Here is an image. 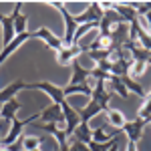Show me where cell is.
I'll return each instance as SVG.
<instances>
[{
  "label": "cell",
  "mask_w": 151,
  "mask_h": 151,
  "mask_svg": "<svg viewBox=\"0 0 151 151\" xmlns=\"http://www.w3.org/2000/svg\"><path fill=\"white\" fill-rule=\"evenodd\" d=\"M145 127H147V123L135 117L133 121H125V125L121 127V133H125L131 143H137V141L141 139V135H143Z\"/></svg>",
  "instance_id": "cell-7"
},
{
  "label": "cell",
  "mask_w": 151,
  "mask_h": 151,
  "mask_svg": "<svg viewBox=\"0 0 151 151\" xmlns=\"http://www.w3.org/2000/svg\"><path fill=\"white\" fill-rule=\"evenodd\" d=\"M48 4L55 6V8L60 12L63 20H65V38H63V45H65V47H73V36H75V32H77V28H79V24H77V20H75V14L67 10L63 2L52 0V2H48Z\"/></svg>",
  "instance_id": "cell-1"
},
{
  "label": "cell",
  "mask_w": 151,
  "mask_h": 151,
  "mask_svg": "<svg viewBox=\"0 0 151 151\" xmlns=\"http://www.w3.org/2000/svg\"><path fill=\"white\" fill-rule=\"evenodd\" d=\"M0 28H2V47L10 45L16 38L14 32V16L12 14H0Z\"/></svg>",
  "instance_id": "cell-9"
},
{
  "label": "cell",
  "mask_w": 151,
  "mask_h": 151,
  "mask_svg": "<svg viewBox=\"0 0 151 151\" xmlns=\"http://www.w3.org/2000/svg\"><path fill=\"white\" fill-rule=\"evenodd\" d=\"M107 89L111 91L113 95H117V97H121L123 101H127L129 99V93H127V89H125V85H123V81L119 79V77H109V81H107Z\"/></svg>",
  "instance_id": "cell-16"
},
{
  "label": "cell",
  "mask_w": 151,
  "mask_h": 151,
  "mask_svg": "<svg viewBox=\"0 0 151 151\" xmlns=\"http://www.w3.org/2000/svg\"><path fill=\"white\" fill-rule=\"evenodd\" d=\"M127 151H139V149H137V143H131V141H129V145H127Z\"/></svg>",
  "instance_id": "cell-26"
},
{
  "label": "cell",
  "mask_w": 151,
  "mask_h": 151,
  "mask_svg": "<svg viewBox=\"0 0 151 151\" xmlns=\"http://www.w3.org/2000/svg\"><path fill=\"white\" fill-rule=\"evenodd\" d=\"M147 97H149V99H151V91H149V93H147Z\"/></svg>",
  "instance_id": "cell-29"
},
{
  "label": "cell",
  "mask_w": 151,
  "mask_h": 151,
  "mask_svg": "<svg viewBox=\"0 0 151 151\" xmlns=\"http://www.w3.org/2000/svg\"><path fill=\"white\" fill-rule=\"evenodd\" d=\"M129 8H133L137 16H145L147 12H151V2H127Z\"/></svg>",
  "instance_id": "cell-22"
},
{
  "label": "cell",
  "mask_w": 151,
  "mask_h": 151,
  "mask_svg": "<svg viewBox=\"0 0 151 151\" xmlns=\"http://www.w3.org/2000/svg\"><path fill=\"white\" fill-rule=\"evenodd\" d=\"M20 109H22V103L14 97V99H10L8 103L2 105V109H0V119L6 121V123H12V121L16 119V115H18Z\"/></svg>",
  "instance_id": "cell-11"
},
{
  "label": "cell",
  "mask_w": 151,
  "mask_h": 151,
  "mask_svg": "<svg viewBox=\"0 0 151 151\" xmlns=\"http://www.w3.org/2000/svg\"><path fill=\"white\" fill-rule=\"evenodd\" d=\"M38 121V113L32 117H28V119H14L10 123V129H8V133L4 135V139H2V147H8L12 143H16V141L20 139V135H22V129L28 125V123H35Z\"/></svg>",
  "instance_id": "cell-4"
},
{
  "label": "cell",
  "mask_w": 151,
  "mask_h": 151,
  "mask_svg": "<svg viewBox=\"0 0 151 151\" xmlns=\"http://www.w3.org/2000/svg\"><path fill=\"white\" fill-rule=\"evenodd\" d=\"M107 151H119V143H115V145H113L111 149H107Z\"/></svg>",
  "instance_id": "cell-27"
},
{
  "label": "cell",
  "mask_w": 151,
  "mask_h": 151,
  "mask_svg": "<svg viewBox=\"0 0 151 151\" xmlns=\"http://www.w3.org/2000/svg\"><path fill=\"white\" fill-rule=\"evenodd\" d=\"M70 137H73L75 141H81V143H85V145H89V143L93 141V129H91L89 123H81L79 127L73 131Z\"/></svg>",
  "instance_id": "cell-15"
},
{
  "label": "cell",
  "mask_w": 151,
  "mask_h": 151,
  "mask_svg": "<svg viewBox=\"0 0 151 151\" xmlns=\"http://www.w3.org/2000/svg\"><path fill=\"white\" fill-rule=\"evenodd\" d=\"M0 151H6V149H4V147H2V149H0Z\"/></svg>",
  "instance_id": "cell-30"
},
{
  "label": "cell",
  "mask_w": 151,
  "mask_h": 151,
  "mask_svg": "<svg viewBox=\"0 0 151 151\" xmlns=\"http://www.w3.org/2000/svg\"><path fill=\"white\" fill-rule=\"evenodd\" d=\"M149 127H151V125H149Z\"/></svg>",
  "instance_id": "cell-31"
},
{
  "label": "cell",
  "mask_w": 151,
  "mask_h": 151,
  "mask_svg": "<svg viewBox=\"0 0 151 151\" xmlns=\"http://www.w3.org/2000/svg\"><path fill=\"white\" fill-rule=\"evenodd\" d=\"M105 115H107V125H113L115 129H121L125 125V121H127L125 115H123L119 109H111V107H109V109L105 111Z\"/></svg>",
  "instance_id": "cell-18"
},
{
  "label": "cell",
  "mask_w": 151,
  "mask_h": 151,
  "mask_svg": "<svg viewBox=\"0 0 151 151\" xmlns=\"http://www.w3.org/2000/svg\"><path fill=\"white\" fill-rule=\"evenodd\" d=\"M149 65H151V57H149V58H147V67H149Z\"/></svg>",
  "instance_id": "cell-28"
},
{
  "label": "cell",
  "mask_w": 151,
  "mask_h": 151,
  "mask_svg": "<svg viewBox=\"0 0 151 151\" xmlns=\"http://www.w3.org/2000/svg\"><path fill=\"white\" fill-rule=\"evenodd\" d=\"M81 55H83V50H81L79 45H73V47H65V45H63V48L57 52V63L60 67H69V65H73Z\"/></svg>",
  "instance_id": "cell-8"
},
{
  "label": "cell",
  "mask_w": 151,
  "mask_h": 151,
  "mask_svg": "<svg viewBox=\"0 0 151 151\" xmlns=\"http://www.w3.org/2000/svg\"><path fill=\"white\" fill-rule=\"evenodd\" d=\"M20 91H26V83L24 81H14V83H10V85H6V87L0 91V109H2L4 103H8L10 99H14Z\"/></svg>",
  "instance_id": "cell-12"
},
{
  "label": "cell",
  "mask_w": 151,
  "mask_h": 151,
  "mask_svg": "<svg viewBox=\"0 0 151 151\" xmlns=\"http://www.w3.org/2000/svg\"><path fill=\"white\" fill-rule=\"evenodd\" d=\"M28 38H30V40H42V42H45L48 48H52L55 52H58V50L63 48V38H58L50 28H47V26H40V28H36L32 32H28Z\"/></svg>",
  "instance_id": "cell-3"
},
{
  "label": "cell",
  "mask_w": 151,
  "mask_h": 151,
  "mask_svg": "<svg viewBox=\"0 0 151 151\" xmlns=\"http://www.w3.org/2000/svg\"><path fill=\"white\" fill-rule=\"evenodd\" d=\"M99 113H105V109L101 107V105L97 103V101H93V99H89V103H87V107H83L81 111H79V117H81V123H91V119L93 117H97Z\"/></svg>",
  "instance_id": "cell-13"
},
{
  "label": "cell",
  "mask_w": 151,
  "mask_h": 151,
  "mask_svg": "<svg viewBox=\"0 0 151 151\" xmlns=\"http://www.w3.org/2000/svg\"><path fill=\"white\" fill-rule=\"evenodd\" d=\"M91 79V69H83L81 63L75 60L73 63V77H70L69 85H81V83H87Z\"/></svg>",
  "instance_id": "cell-14"
},
{
  "label": "cell",
  "mask_w": 151,
  "mask_h": 151,
  "mask_svg": "<svg viewBox=\"0 0 151 151\" xmlns=\"http://www.w3.org/2000/svg\"><path fill=\"white\" fill-rule=\"evenodd\" d=\"M38 121L42 123V125H65V117H63V109H60V105H55L50 103L47 107H42L40 109V113H38Z\"/></svg>",
  "instance_id": "cell-5"
},
{
  "label": "cell",
  "mask_w": 151,
  "mask_h": 151,
  "mask_svg": "<svg viewBox=\"0 0 151 151\" xmlns=\"http://www.w3.org/2000/svg\"><path fill=\"white\" fill-rule=\"evenodd\" d=\"M26 91H42V93L47 95L55 105H63L65 101H67V97H65V93H63V89L57 87V85H52V83H48V81L26 83Z\"/></svg>",
  "instance_id": "cell-2"
},
{
  "label": "cell",
  "mask_w": 151,
  "mask_h": 151,
  "mask_svg": "<svg viewBox=\"0 0 151 151\" xmlns=\"http://www.w3.org/2000/svg\"><path fill=\"white\" fill-rule=\"evenodd\" d=\"M69 151H91L89 149V145H85V143H81V141H70V145H69Z\"/></svg>",
  "instance_id": "cell-24"
},
{
  "label": "cell",
  "mask_w": 151,
  "mask_h": 151,
  "mask_svg": "<svg viewBox=\"0 0 151 151\" xmlns=\"http://www.w3.org/2000/svg\"><path fill=\"white\" fill-rule=\"evenodd\" d=\"M143 20H145V24H147V32L151 35V12H147V14L143 16Z\"/></svg>",
  "instance_id": "cell-25"
},
{
  "label": "cell",
  "mask_w": 151,
  "mask_h": 151,
  "mask_svg": "<svg viewBox=\"0 0 151 151\" xmlns=\"http://www.w3.org/2000/svg\"><path fill=\"white\" fill-rule=\"evenodd\" d=\"M10 14L14 16V32H16V36L26 35L28 32V18H26V14H22V2H16V6Z\"/></svg>",
  "instance_id": "cell-10"
},
{
  "label": "cell",
  "mask_w": 151,
  "mask_h": 151,
  "mask_svg": "<svg viewBox=\"0 0 151 151\" xmlns=\"http://www.w3.org/2000/svg\"><path fill=\"white\" fill-rule=\"evenodd\" d=\"M145 70H147V63H143V60H133L131 67H129V77H131V79H139V77L145 75Z\"/></svg>",
  "instance_id": "cell-21"
},
{
  "label": "cell",
  "mask_w": 151,
  "mask_h": 151,
  "mask_svg": "<svg viewBox=\"0 0 151 151\" xmlns=\"http://www.w3.org/2000/svg\"><path fill=\"white\" fill-rule=\"evenodd\" d=\"M85 55H87L89 58H93L95 63H103V60H109L111 50H87Z\"/></svg>",
  "instance_id": "cell-23"
},
{
  "label": "cell",
  "mask_w": 151,
  "mask_h": 151,
  "mask_svg": "<svg viewBox=\"0 0 151 151\" xmlns=\"http://www.w3.org/2000/svg\"><path fill=\"white\" fill-rule=\"evenodd\" d=\"M137 119H141V121H145L147 125H151V99L149 97L143 99L141 107L137 109Z\"/></svg>",
  "instance_id": "cell-19"
},
{
  "label": "cell",
  "mask_w": 151,
  "mask_h": 151,
  "mask_svg": "<svg viewBox=\"0 0 151 151\" xmlns=\"http://www.w3.org/2000/svg\"><path fill=\"white\" fill-rule=\"evenodd\" d=\"M20 141H22V151H36L40 149V143H42L40 137H32V135H24L20 137Z\"/></svg>",
  "instance_id": "cell-20"
},
{
  "label": "cell",
  "mask_w": 151,
  "mask_h": 151,
  "mask_svg": "<svg viewBox=\"0 0 151 151\" xmlns=\"http://www.w3.org/2000/svg\"><path fill=\"white\" fill-rule=\"evenodd\" d=\"M123 81V85H125V89H127V93H135L137 97H141V99H147V91L143 89V85H141L137 79H131V77H123L121 79Z\"/></svg>",
  "instance_id": "cell-17"
},
{
  "label": "cell",
  "mask_w": 151,
  "mask_h": 151,
  "mask_svg": "<svg viewBox=\"0 0 151 151\" xmlns=\"http://www.w3.org/2000/svg\"><path fill=\"white\" fill-rule=\"evenodd\" d=\"M60 109H63V117H65V131H67V135H73V131L81 125V117H79V111H75L73 107H70L69 101H65V103L60 105Z\"/></svg>",
  "instance_id": "cell-6"
}]
</instances>
